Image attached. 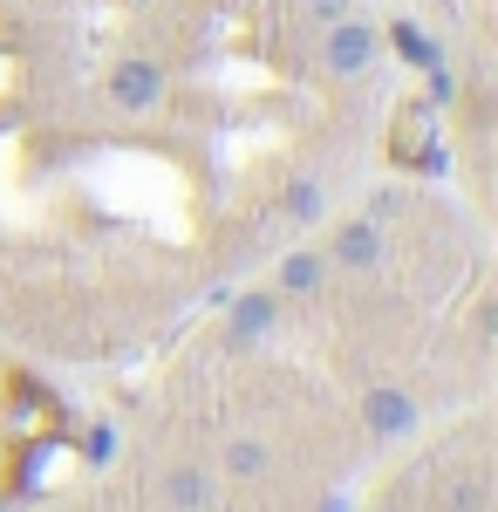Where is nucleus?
Returning <instances> with one entry per match:
<instances>
[{"label":"nucleus","mask_w":498,"mask_h":512,"mask_svg":"<svg viewBox=\"0 0 498 512\" xmlns=\"http://www.w3.org/2000/svg\"><path fill=\"white\" fill-rule=\"evenodd\" d=\"M383 41L403 55V62H410V69H437V62H444V41L430 35L423 21H410V14H396V21L383 28Z\"/></svg>","instance_id":"nucleus-10"},{"label":"nucleus","mask_w":498,"mask_h":512,"mask_svg":"<svg viewBox=\"0 0 498 512\" xmlns=\"http://www.w3.org/2000/svg\"><path fill=\"white\" fill-rule=\"evenodd\" d=\"M267 472H273V444L260 431H232L226 444H219V478H232V485H260Z\"/></svg>","instance_id":"nucleus-7"},{"label":"nucleus","mask_w":498,"mask_h":512,"mask_svg":"<svg viewBox=\"0 0 498 512\" xmlns=\"http://www.w3.org/2000/svg\"><path fill=\"white\" fill-rule=\"evenodd\" d=\"M417 424H423V403L403 383H369L362 390V431L376 444H403V437H417Z\"/></svg>","instance_id":"nucleus-4"},{"label":"nucleus","mask_w":498,"mask_h":512,"mask_svg":"<svg viewBox=\"0 0 498 512\" xmlns=\"http://www.w3.org/2000/svg\"><path fill=\"white\" fill-rule=\"evenodd\" d=\"M273 328H280V294H273V287H246V294H232L219 342H226V349L239 355V349H260Z\"/></svg>","instance_id":"nucleus-5"},{"label":"nucleus","mask_w":498,"mask_h":512,"mask_svg":"<svg viewBox=\"0 0 498 512\" xmlns=\"http://www.w3.org/2000/svg\"><path fill=\"white\" fill-rule=\"evenodd\" d=\"M321 253H328V274H376L389 260V233H383V219L355 212V219H335Z\"/></svg>","instance_id":"nucleus-3"},{"label":"nucleus","mask_w":498,"mask_h":512,"mask_svg":"<svg viewBox=\"0 0 498 512\" xmlns=\"http://www.w3.org/2000/svg\"><path fill=\"white\" fill-rule=\"evenodd\" d=\"M376 62H383V21L342 14V21L321 28V69H328L335 82H362Z\"/></svg>","instance_id":"nucleus-1"},{"label":"nucleus","mask_w":498,"mask_h":512,"mask_svg":"<svg viewBox=\"0 0 498 512\" xmlns=\"http://www.w3.org/2000/svg\"><path fill=\"white\" fill-rule=\"evenodd\" d=\"M328 205H335V198H328V185H321L314 171H301V178L280 192V219H287L294 233H307V226H321V219H328Z\"/></svg>","instance_id":"nucleus-9"},{"label":"nucleus","mask_w":498,"mask_h":512,"mask_svg":"<svg viewBox=\"0 0 498 512\" xmlns=\"http://www.w3.org/2000/svg\"><path fill=\"white\" fill-rule=\"evenodd\" d=\"M212 492H219V472H205V465L164 472V512H212Z\"/></svg>","instance_id":"nucleus-8"},{"label":"nucleus","mask_w":498,"mask_h":512,"mask_svg":"<svg viewBox=\"0 0 498 512\" xmlns=\"http://www.w3.org/2000/svg\"><path fill=\"white\" fill-rule=\"evenodd\" d=\"M321 287H328V253H321V246L280 253V267H273V294H280V301H307V294H321Z\"/></svg>","instance_id":"nucleus-6"},{"label":"nucleus","mask_w":498,"mask_h":512,"mask_svg":"<svg viewBox=\"0 0 498 512\" xmlns=\"http://www.w3.org/2000/svg\"><path fill=\"white\" fill-rule=\"evenodd\" d=\"M342 14H355V0H301V21L321 35L328 21H342Z\"/></svg>","instance_id":"nucleus-11"},{"label":"nucleus","mask_w":498,"mask_h":512,"mask_svg":"<svg viewBox=\"0 0 498 512\" xmlns=\"http://www.w3.org/2000/svg\"><path fill=\"white\" fill-rule=\"evenodd\" d=\"M103 96H110L116 117H151V110H164V96H171V76H164V62L157 55H116L110 76H103Z\"/></svg>","instance_id":"nucleus-2"}]
</instances>
